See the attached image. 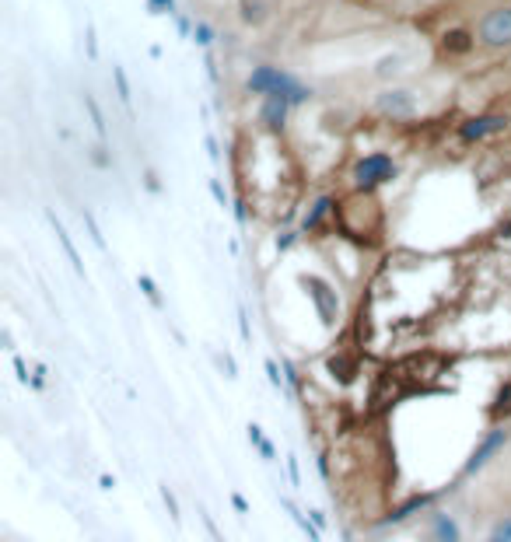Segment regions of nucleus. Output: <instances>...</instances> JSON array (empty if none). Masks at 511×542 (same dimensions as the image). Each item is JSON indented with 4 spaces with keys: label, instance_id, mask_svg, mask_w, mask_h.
I'll list each match as a JSON object with an SVG mask.
<instances>
[{
    "label": "nucleus",
    "instance_id": "obj_1",
    "mask_svg": "<svg viewBox=\"0 0 511 542\" xmlns=\"http://www.w3.org/2000/svg\"><path fill=\"white\" fill-rule=\"evenodd\" d=\"M480 39L487 42V46H508L511 42V7L490 11V14L480 21Z\"/></svg>",
    "mask_w": 511,
    "mask_h": 542
},
{
    "label": "nucleus",
    "instance_id": "obj_2",
    "mask_svg": "<svg viewBox=\"0 0 511 542\" xmlns=\"http://www.w3.org/2000/svg\"><path fill=\"white\" fill-rule=\"evenodd\" d=\"M357 179H361V186L385 182V179H392V161H389L385 154H372V158H364V161L357 165Z\"/></svg>",
    "mask_w": 511,
    "mask_h": 542
},
{
    "label": "nucleus",
    "instance_id": "obj_3",
    "mask_svg": "<svg viewBox=\"0 0 511 542\" xmlns=\"http://www.w3.org/2000/svg\"><path fill=\"white\" fill-rule=\"evenodd\" d=\"M497 129H505V119H501V116L469 119V123L463 126V137H466V140H476V137H483V133H497Z\"/></svg>",
    "mask_w": 511,
    "mask_h": 542
},
{
    "label": "nucleus",
    "instance_id": "obj_4",
    "mask_svg": "<svg viewBox=\"0 0 511 542\" xmlns=\"http://www.w3.org/2000/svg\"><path fill=\"white\" fill-rule=\"evenodd\" d=\"M308 287H312V297L319 301V308H322V315H326V322H330V319H333V308H337V301L330 297V287L319 284V280H308Z\"/></svg>",
    "mask_w": 511,
    "mask_h": 542
},
{
    "label": "nucleus",
    "instance_id": "obj_5",
    "mask_svg": "<svg viewBox=\"0 0 511 542\" xmlns=\"http://www.w3.org/2000/svg\"><path fill=\"white\" fill-rule=\"evenodd\" d=\"M445 46H448L452 53H466V49H469V46H473V42H469V36H466V32H452Z\"/></svg>",
    "mask_w": 511,
    "mask_h": 542
},
{
    "label": "nucleus",
    "instance_id": "obj_6",
    "mask_svg": "<svg viewBox=\"0 0 511 542\" xmlns=\"http://www.w3.org/2000/svg\"><path fill=\"white\" fill-rule=\"evenodd\" d=\"M494 542H505V539H501V536H497V539H494Z\"/></svg>",
    "mask_w": 511,
    "mask_h": 542
}]
</instances>
